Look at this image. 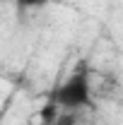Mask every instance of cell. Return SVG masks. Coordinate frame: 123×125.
<instances>
[{
	"mask_svg": "<svg viewBox=\"0 0 123 125\" xmlns=\"http://www.w3.org/2000/svg\"><path fill=\"white\" fill-rule=\"evenodd\" d=\"M48 99L53 104H58L63 111H82L85 106H89V101H92V87H89L87 70H77L68 79H63L61 84L51 92Z\"/></svg>",
	"mask_w": 123,
	"mask_h": 125,
	"instance_id": "6da1fadb",
	"label": "cell"
},
{
	"mask_svg": "<svg viewBox=\"0 0 123 125\" xmlns=\"http://www.w3.org/2000/svg\"><path fill=\"white\" fill-rule=\"evenodd\" d=\"M53 125H77V111H61Z\"/></svg>",
	"mask_w": 123,
	"mask_h": 125,
	"instance_id": "7a4b0ae2",
	"label": "cell"
},
{
	"mask_svg": "<svg viewBox=\"0 0 123 125\" xmlns=\"http://www.w3.org/2000/svg\"><path fill=\"white\" fill-rule=\"evenodd\" d=\"M19 7H29V10H34V7H44V5H48L51 0H15Z\"/></svg>",
	"mask_w": 123,
	"mask_h": 125,
	"instance_id": "3957f363",
	"label": "cell"
}]
</instances>
